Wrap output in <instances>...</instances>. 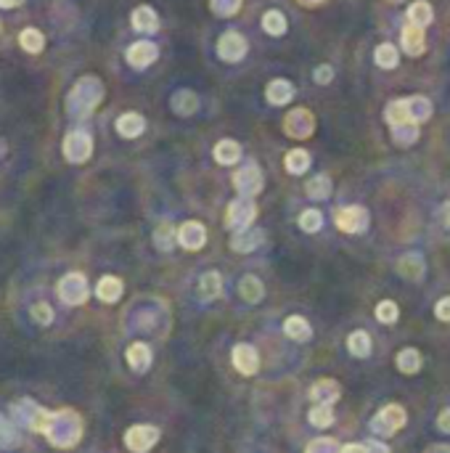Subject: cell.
Wrapping results in <instances>:
<instances>
[{
  "label": "cell",
  "instance_id": "obj_26",
  "mask_svg": "<svg viewBox=\"0 0 450 453\" xmlns=\"http://www.w3.org/2000/svg\"><path fill=\"white\" fill-rule=\"evenodd\" d=\"M284 332H286V337H291L294 342H307V339L313 337V329H310V323H307L302 316H289V318L284 321Z\"/></svg>",
  "mask_w": 450,
  "mask_h": 453
},
{
  "label": "cell",
  "instance_id": "obj_22",
  "mask_svg": "<svg viewBox=\"0 0 450 453\" xmlns=\"http://www.w3.org/2000/svg\"><path fill=\"white\" fill-rule=\"evenodd\" d=\"M220 294H223V276H220L217 270L204 273L201 281H199V297H201L204 302H210V300H217Z\"/></svg>",
  "mask_w": 450,
  "mask_h": 453
},
{
  "label": "cell",
  "instance_id": "obj_28",
  "mask_svg": "<svg viewBox=\"0 0 450 453\" xmlns=\"http://www.w3.org/2000/svg\"><path fill=\"white\" fill-rule=\"evenodd\" d=\"M122 281L117 276H104V279L98 281V286H95V294H98V300L101 302H117L119 297H122Z\"/></svg>",
  "mask_w": 450,
  "mask_h": 453
},
{
  "label": "cell",
  "instance_id": "obj_35",
  "mask_svg": "<svg viewBox=\"0 0 450 453\" xmlns=\"http://www.w3.org/2000/svg\"><path fill=\"white\" fill-rule=\"evenodd\" d=\"M392 141L397 146H413L419 141V125L416 122H403L392 128Z\"/></svg>",
  "mask_w": 450,
  "mask_h": 453
},
{
  "label": "cell",
  "instance_id": "obj_18",
  "mask_svg": "<svg viewBox=\"0 0 450 453\" xmlns=\"http://www.w3.org/2000/svg\"><path fill=\"white\" fill-rule=\"evenodd\" d=\"M424 270H426V263H424V257L419 252L403 254L400 263H397V273L408 281H419L424 276Z\"/></svg>",
  "mask_w": 450,
  "mask_h": 453
},
{
  "label": "cell",
  "instance_id": "obj_55",
  "mask_svg": "<svg viewBox=\"0 0 450 453\" xmlns=\"http://www.w3.org/2000/svg\"><path fill=\"white\" fill-rule=\"evenodd\" d=\"M24 0H0V8H16V6H22Z\"/></svg>",
  "mask_w": 450,
  "mask_h": 453
},
{
  "label": "cell",
  "instance_id": "obj_4",
  "mask_svg": "<svg viewBox=\"0 0 450 453\" xmlns=\"http://www.w3.org/2000/svg\"><path fill=\"white\" fill-rule=\"evenodd\" d=\"M48 419H51V413L42 411L38 403H32V400H19V403H13V422H16V424H24L26 429L45 432Z\"/></svg>",
  "mask_w": 450,
  "mask_h": 453
},
{
  "label": "cell",
  "instance_id": "obj_52",
  "mask_svg": "<svg viewBox=\"0 0 450 453\" xmlns=\"http://www.w3.org/2000/svg\"><path fill=\"white\" fill-rule=\"evenodd\" d=\"M366 453H392L389 445H384L379 440H366Z\"/></svg>",
  "mask_w": 450,
  "mask_h": 453
},
{
  "label": "cell",
  "instance_id": "obj_45",
  "mask_svg": "<svg viewBox=\"0 0 450 453\" xmlns=\"http://www.w3.org/2000/svg\"><path fill=\"white\" fill-rule=\"evenodd\" d=\"M397 316H400V310H397V305L392 300H382V302L376 305V321H382L387 326H392L397 321Z\"/></svg>",
  "mask_w": 450,
  "mask_h": 453
},
{
  "label": "cell",
  "instance_id": "obj_7",
  "mask_svg": "<svg viewBox=\"0 0 450 453\" xmlns=\"http://www.w3.org/2000/svg\"><path fill=\"white\" fill-rule=\"evenodd\" d=\"M56 292H59V300L64 305H82L88 300L91 289H88V281H85L82 273H66L64 279L59 281Z\"/></svg>",
  "mask_w": 450,
  "mask_h": 453
},
{
  "label": "cell",
  "instance_id": "obj_13",
  "mask_svg": "<svg viewBox=\"0 0 450 453\" xmlns=\"http://www.w3.org/2000/svg\"><path fill=\"white\" fill-rule=\"evenodd\" d=\"M231 360H233L236 371L244 374V376H251V374H257V369H260V355H257V350L251 345H247V342H241V345L233 347Z\"/></svg>",
  "mask_w": 450,
  "mask_h": 453
},
{
  "label": "cell",
  "instance_id": "obj_8",
  "mask_svg": "<svg viewBox=\"0 0 450 453\" xmlns=\"http://www.w3.org/2000/svg\"><path fill=\"white\" fill-rule=\"evenodd\" d=\"M284 133L289 138H300V141L316 133V117L310 114V109H291L284 120Z\"/></svg>",
  "mask_w": 450,
  "mask_h": 453
},
{
  "label": "cell",
  "instance_id": "obj_1",
  "mask_svg": "<svg viewBox=\"0 0 450 453\" xmlns=\"http://www.w3.org/2000/svg\"><path fill=\"white\" fill-rule=\"evenodd\" d=\"M104 101V82L93 75H85L75 82V88L66 95V112L72 120H85L91 117L93 109Z\"/></svg>",
  "mask_w": 450,
  "mask_h": 453
},
{
  "label": "cell",
  "instance_id": "obj_11",
  "mask_svg": "<svg viewBox=\"0 0 450 453\" xmlns=\"http://www.w3.org/2000/svg\"><path fill=\"white\" fill-rule=\"evenodd\" d=\"M336 228L344 233H363L368 228V210L357 204L336 210Z\"/></svg>",
  "mask_w": 450,
  "mask_h": 453
},
{
  "label": "cell",
  "instance_id": "obj_20",
  "mask_svg": "<svg viewBox=\"0 0 450 453\" xmlns=\"http://www.w3.org/2000/svg\"><path fill=\"white\" fill-rule=\"evenodd\" d=\"M400 45H403V51L408 56H421L424 54V29L416 27V24H408V27L403 29V35H400Z\"/></svg>",
  "mask_w": 450,
  "mask_h": 453
},
{
  "label": "cell",
  "instance_id": "obj_50",
  "mask_svg": "<svg viewBox=\"0 0 450 453\" xmlns=\"http://www.w3.org/2000/svg\"><path fill=\"white\" fill-rule=\"evenodd\" d=\"M435 316L440 321H450V297H442L435 305Z\"/></svg>",
  "mask_w": 450,
  "mask_h": 453
},
{
  "label": "cell",
  "instance_id": "obj_49",
  "mask_svg": "<svg viewBox=\"0 0 450 453\" xmlns=\"http://www.w3.org/2000/svg\"><path fill=\"white\" fill-rule=\"evenodd\" d=\"M313 80H316L318 85H329V82L334 80V69H331L329 64H323V67H318L316 72H313Z\"/></svg>",
  "mask_w": 450,
  "mask_h": 453
},
{
  "label": "cell",
  "instance_id": "obj_57",
  "mask_svg": "<svg viewBox=\"0 0 450 453\" xmlns=\"http://www.w3.org/2000/svg\"><path fill=\"white\" fill-rule=\"evenodd\" d=\"M300 3H302V6H307V8H316V6H320L323 0H300Z\"/></svg>",
  "mask_w": 450,
  "mask_h": 453
},
{
  "label": "cell",
  "instance_id": "obj_10",
  "mask_svg": "<svg viewBox=\"0 0 450 453\" xmlns=\"http://www.w3.org/2000/svg\"><path fill=\"white\" fill-rule=\"evenodd\" d=\"M233 186H236V191L241 197H257L265 186V178L260 173V167L257 164H244L233 175Z\"/></svg>",
  "mask_w": 450,
  "mask_h": 453
},
{
  "label": "cell",
  "instance_id": "obj_48",
  "mask_svg": "<svg viewBox=\"0 0 450 453\" xmlns=\"http://www.w3.org/2000/svg\"><path fill=\"white\" fill-rule=\"evenodd\" d=\"M32 318L38 321V323H42V326H48L53 318V310L51 305H45V302H38V305L32 307Z\"/></svg>",
  "mask_w": 450,
  "mask_h": 453
},
{
  "label": "cell",
  "instance_id": "obj_38",
  "mask_svg": "<svg viewBox=\"0 0 450 453\" xmlns=\"http://www.w3.org/2000/svg\"><path fill=\"white\" fill-rule=\"evenodd\" d=\"M286 170L291 175H302L310 170V154L304 148H291L286 154Z\"/></svg>",
  "mask_w": 450,
  "mask_h": 453
},
{
  "label": "cell",
  "instance_id": "obj_29",
  "mask_svg": "<svg viewBox=\"0 0 450 453\" xmlns=\"http://www.w3.org/2000/svg\"><path fill=\"white\" fill-rule=\"evenodd\" d=\"M170 107H172V112H178L180 117H188V114H194L199 109V98L194 91H178V93L172 95Z\"/></svg>",
  "mask_w": 450,
  "mask_h": 453
},
{
  "label": "cell",
  "instance_id": "obj_46",
  "mask_svg": "<svg viewBox=\"0 0 450 453\" xmlns=\"http://www.w3.org/2000/svg\"><path fill=\"white\" fill-rule=\"evenodd\" d=\"M320 226H323V217H320V213H318V210H304V213L300 215V228H302V231H307V233H316V231H320Z\"/></svg>",
  "mask_w": 450,
  "mask_h": 453
},
{
  "label": "cell",
  "instance_id": "obj_44",
  "mask_svg": "<svg viewBox=\"0 0 450 453\" xmlns=\"http://www.w3.org/2000/svg\"><path fill=\"white\" fill-rule=\"evenodd\" d=\"M304 453H342V445L334 438H316L307 443Z\"/></svg>",
  "mask_w": 450,
  "mask_h": 453
},
{
  "label": "cell",
  "instance_id": "obj_9",
  "mask_svg": "<svg viewBox=\"0 0 450 453\" xmlns=\"http://www.w3.org/2000/svg\"><path fill=\"white\" fill-rule=\"evenodd\" d=\"M159 443V429L154 424H135L125 432V445L132 453H148Z\"/></svg>",
  "mask_w": 450,
  "mask_h": 453
},
{
  "label": "cell",
  "instance_id": "obj_30",
  "mask_svg": "<svg viewBox=\"0 0 450 453\" xmlns=\"http://www.w3.org/2000/svg\"><path fill=\"white\" fill-rule=\"evenodd\" d=\"M432 19H435V11H432V6L426 0H416L408 8V24H416V27L424 29L432 24Z\"/></svg>",
  "mask_w": 450,
  "mask_h": 453
},
{
  "label": "cell",
  "instance_id": "obj_39",
  "mask_svg": "<svg viewBox=\"0 0 450 453\" xmlns=\"http://www.w3.org/2000/svg\"><path fill=\"white\" fill-rule=\"evenodd\" d=\"M175 239H178V231L172 228V223H159L157 231H154V244H157V249H162V252H170L172 244H175Z\"/></svg>",
  "mask_w": 450,
  "mask_h": 453
},
{
  "label": "cell",
  "instance_id": "obj_34",
  "mask_svg": "<svg viewBox=\"0 0 450 453\" xmlns=\"http://www.w3.org/2000/svg\"><path fill=\"white\" fill-rule=\"evenodd\" d=\"M215 160L220 162V164H236V162L241 160V146H238L236 141L225 138V141H220V144L215 146Z\"/></svg>",
  "mask_w": 450,
  "mask_h": 453
},
{
  "label": "cell",
  "instance_id": "obj_16",
  "mask_svg": "<svg viewBox=\"0 0 450 453\" xmlns=\"http://www.w3.org/2000/svg\"><path fill=\"white\" fill-rule=\"evenodd\" d=\"M265 239V231H260V228H244V231H236L233 233V239H231V249L233 252H254L260 244H263Z\"/></svg>",
  "mask_w": 450,
  "mask_h": 453
},
{
  "label": "cell",
  "instance_id": "obj_25",
  "mask_svg": "<svg viewBox=\"0 0 450 453\" xmlns=\"http://www.w3.org/2000/svg\"><path fill=\"white\" fill-rule=\"evenodd\" d=\"M405 109H408L410 122H416V125H421V122H426L432 117V104L424 95H410V98H405Z\"/></svg>",
  "mask_w": 450,
  "mask_h": 453
},
{
  "label": "cell",
  "instance_id": "obj_27",
  "mask_svg": "<svg viewBox=\"0 0 450 453\" xmlns=\"http://www.w3.org/2000/svg\"><path fill=\"white\" fill-rule=\"evenodd\" d=\"M395 363H397V369H400L403 374H419V371H421V366H424L421 353H419L416 347H405V350H400V353H397V358H395Z\"/></svg>",
  "mask_w": 450,
  "mask_h": 453
},
{
  "label": "cell",
  "instance_id": "obj_23",
  "mask_svg": "<svg viewBox=\"0 0 450 453\" xmlns=\"http://www.w3.org/2000/svg\"><path fill=\"white\" fill-rule=\"evenodd\" d=\"M265 98L273 107H284V104H289L291 98H294V85L289 80H273L267 85V91H265Z\"/></svg>",
  "mask_w": 450,
  "mask_h": 453
},
{
  "label": "cell",
  "instance_id": "obj_15",
  "mask_svg": "<svg viewBox=\"0 0 450 453\" xmlns=\"http://www.w3.org/2000/svg\"><path fill=\"white\" fill-rule=\"evenodd\" d=\"M159 56V48L151 40H138L127 48V64L135 69H146L148 64H154Z\"/></svg>",
  "mask_w": 450,
  "mask_h": 453
},
{
  "label": "cell",
  "instance_id": "obj_53",
  "mask_svg": "<svg viewBox=\"0 0 450 453\" xmlns=\"http://www.w3.org/2000/svg\"><path fill=\"white\" fill-rule=\"evenodd\" d=\"M342 453H366V443H347L342 445Z\"/></svg>",
  "mask_w": 450,
  "mask_h": 453
},
{
  "label": "cell",
  "instance_id": "obj_42",
  "mask_svg": "<svg viewBox=\"0 0 450 453\" xmlns=\"http://www.w3.org/2000/svg\"><path fill=\"white\" fill-rule=\"evenodd\" d=\"M384 117H387V122H389V128H395V125H403V122H410L408 109H405V98L389 101V107H387V112H384Z\"/></svg>",
  "mask_w": 450,
  "mask_h": 453
},
{
  "label": "cell",
  "instance_id": "obj_6",
  "mask_svg": "<svg viewBox=\"0 0 450 453\" xmlns=\"http://www.w3.org/2000/svg\"><path fill=\"white\" fill-rule=\"evenodd\" d=\"M91 154H93V138L85 128H77V130L66 133V138H64L66 162H72V164H82V162L91 160Z\"/></svg>",
  "mask_w": 450,
  "mask_h": 453
},
{
  "label": "cell",
  "instance_id": "obj_24",
  "mask_svg": "<svg viewBox=\"0 0 450 453\" xmlns=\"http://www.w3.org/2000/svg\"><path fill=\"white\" fill-rule=\"evenodd\" d=\"M146 130V120L135 112H127L117 120V133L122 138H138Z\"/></svg>",
  "mask_w": 450,
  "mask_h": 453
},
{
  "label": "cell",
  "instance_id": "obj_19",
  "mask_svg": "<svg viewBox=\"0 0 450 453\" xmlns=\"http://www.w3.org/2000/svg\"><path fill=\"white\" fill-rule=\"evenodd\" d=\"M125 358H127L132 371L143 374V371H148V366H151V347L146 345V342H132V345L127 347V353H125Z\"/></svg>",
  "mask_w": 450,
  "mask_h": 453
},
{
  "label": "cell",
  "instance_id": "obj_14",
  "mask_svg": "<svg viewBox=\"0 0 450 453\" xmlns=\"http://www.w3.org/2000/svg\"><path fill=\"white\" fill-rule=\"evenodd\" d=\"M204 241H207V228L201 226L199 220H188L183 226L178 228V244L183 247V249H201L204 247Z\"/></svg>",
  "mask_w": 450,
  "mask_h": 453
},
{
  "label": "cell",
  "instance_id": "obj_51",
  "mask_svg": "<svg viewBox=\"0 0 450 453\" xmlns=\"http://www.w3.org/2000/svg\"><path fill=\"white\" fill-rule=\"evenodd\" d=\"M437 429L440 432H450V408H442L437 416Z\"/></svg>",
  "mask_w": 450,
  "mask_h": 453
},
{
  "label": "cell",
  "instance_id": "obj_47",
  "mask_svg": "<svg viewBox=\"0 0 450 453\" xmlns=\"http://www.w3.org/2000/svg\"><path fill=\"white\" fill-rule=\"evenodd\" d=\"M210 6L217 16H233L241 8V0H210Z\"/></svg>",
  "mask_w": 450,
  "mask_h": 453
},
{
  "label": "cell",
  "instance_id": "obj_54",
  "mask_svg": "<svg viewBox=\"0 0 450 453\" xmlns=\"http://www.w3.org/2000/svg\"><path fill=\"white\" fill-rule=\"evenodd\" d=\"M424 453H450V445H442V443H435V445H429Z\"/></svg>",
  "mask_w": 450,
  "mask_h": 453
},
{
  "label": "cell",
  "instance_id": "obj_40",
  "mask_svg": "<svg viewBox=\"0 0 450 453\" xmlns=\"http://www.w3.org/2000/svg\"><path fill=\"white\" fill-rule=\"evenodd\" d=\"M19 43H22V48H24L26 54H40V51L45 48V38H42V32L35 27L24 29V32L19 35Z\"/></svg>",
  "mask_w": 450,
  "mask_h": 453
},
{
  "label": "cell",
  "instance_id": "obj_31",
  "mask_svg": "<svg viewBox=\"0 0 450 453\" xmlns=\"http://www.w3.org/2000/svg\"><path fill=\"white\" fill-rule=\"evenodd\" d=\"M238 294H241L247 302H260V300L265 297L263 281L257 279V276H244L241 284H238Z\"/></svg>",
  "mask_w": 450,
  "mask_h": 453
},
{
  "label": "cell",
  "instance_id": "obj_37",
  "mask_svg": "<svg viewBox=\"0 0 450 453\" xmlns=\"http://www.w3.org/2000/svg\"><path fill=\"white\" fill-rule=\"evenodd\" d=\"M373 61H376V67H382V69H395L397 64H400L397 48L395 45H389V43L376 45V51H373Z\"/></svg>",
  "mask_w": 450,
  "mask_h": 453
},
{
  "label": "cell",
  "instance_id": "obj_41",
  "mask_svg": "<svg viewBox=\"0 0 450 453\" xmlns=\"http://www.w3.org/2000/svg\"><path fill=\"white\" fill-rule=\"evenodd\" d=\"M307 419H310V424L318 427V429H326V427L334 424V408L316 403V406L310 408V413H307Z\"/></svg>",
  "mask_w": 450,
  "mask_h": 453
},
{
  "label": "cell",
  "instance_id": "obj_12",
  "mask_svg": "<svg viewBox=\"0 0 450 453\" xmlns=\"http://www.w3.org/2000/svg\"><path fill=\"white\" fill-rule=\"evenodd\" d=\"M249 51V45H247V38L244 35H238V32H225L223 38L217 40V56L228 61V64H236L241 61L244 56Z\"/></svg>",
  "mask_w": 450,
  "mask_h": 453
},
{
  "label": "cell",
  "instance_id": "obj_2",
  "mask_svg": "<svg viewBox=\"0 0 450 453\" xmlns=\"http://www.w3.org/2000/svg\"><path fill=\"white\" fill-rule=\"evenodd\" d=\"M42 435L51 440V445H56V448H72V445H77L79 438H82V419H79V413H75L72 408L56 411V413H51L48 427H45Z\"/></svg>",
  "mask_w": 450,
  "mask_h": 453
},
{
  "label": "cell",
  "instance_id": "obj_43",
  "mask_svg": "<svg viewBox=\"0 0 450 453\" xmlns=\"http://www.w3.org/2000/svg\"><path fill=\"white\" fill-rule=\"evenodd\" d=\"M263 29L267 35H273V38H281L286 32V16L281 14V11H267L263 16Z\"/></svg>",
  "mask_w": 450,
  "mask_h": 453
},
{
  "label": "cell",
  "instance_id": "obj_21",
  "mask_svg": "<svg viewBox=\"0 0 450 453\" xmlns=\"http://www.w3.org/2000/svg\"><path fill=\"white\" fill-rule=\"evenodd\" d=\"M132 29H138V32H146V35L157 32V29H159L157 11H154L151 6H138V8L132 11Z\"/></svg>",
  "mask_w": 450,
  "mask_h": 453
},
{
  "label": "cell",
  "instance_id": "obj_36",
  "mask_svg": "<svg viewBox=\"0 0 450 453\" xmlns=\"http://www.w3.org/2000/svg\"><path fill=\"white\" fill-rule=\"evenodd\" d=\"M331 188H334V186H331L329 175H316V178H310V181H307L304 194H307L310 199H329Z\"/></svg>",
  "mask_w": 450,
  "mask_h": 453
},
{
  "label": "cell",
  "instance_id": "obj_32",
  "mask_svg": "<svg viewBox=\"0 0 450 453\" xmlns=\"http://www.w3.org/2000/svg\"><path fill=\"white\" fill-rule=\"evenodd\" d=\"M22 445V435L16 429V422L0 413V448H16Z\"/></svg>",
  "mask_w": 450,
  "mask_h": 453
},
{
  "label": "cell",
  "instance_id": "obj_33",
  "mask_svg": "<svg viewBox=\"0 0 450 453\" xmlns=\"http://www.w3.org/2000/svg\"><path fill=\"white\" fill-rule=\"evenodd\" d=\"M347 347H350V353L355 355V358H368L371 355V334L363 332V329H357L347 337Z\"/></svg>",
  "mask_w": 450,
  "mask_h": 453
},
{
  "label": "cell",
  "instance_id": "obj_58",
  "mask_svg": "<svg viewBox=\"0 0 450 453\" xmlns=\"http://www.w3.org/2000/svg\"><path fill=\"white\" fill-rule=\"evenodd\" d=\"M389 3H403V0H389Z\"/></svg>",
  "mask_w": 450,
  "mask_h": 453
},
{
  "label": "cell",
  "instance_id": "obj_3",
  "mask_svg": "<svg viewBox=\"0 0 450 453\" xmlns=\"http://www.w3.org/2000/svg\"><path fill=\"white\" fill-rule=\"evenodd\" d=\"M405 422H408L405 408L400 403H389V406H384L382 411L371 419V429L379 438H392V435H397L405 427Z\"/></svg>",
  "mask_w": 450,
  "mask_h": 453
},
{
  "label": "cell",
  "instance_id": "obj_17",
  "mask_svg": "<svg viewBox=\"0 0 450 453\" xmlns=\"http://www.w3.org/2000/svg\"><path fill=\"white\" fill-rule=\"evenodd\" d=\"M339 395H342V390H339L336 379H318L316 385L310 387V398H313V403H320V406L336 403Z\"/></svg>",
  "mask_w": 450,
  "mask_h": 453
},
{
  "label": "cell",
  "instance_id": "obj_5",
  "mask_svg": "<svg viewBox=\"0 0 450 453\" xmlns=\"http://www.w3.org/2000/svg\"><path fill=\"white\" fill-rule=\"evenodd\" d=\"M257 217V204L251 197H238L228 204V213H225V226L231 231H244L251 226V220Z\"/></svg>",
  "mask_w": 450,
  "mask_h": 453
},
{
  "label": "cell",
  "instance_id": "obj_56",
  "mask_svg": "<svg viewBox=\"0 0 450 453\" xmlns=\"http://www.w3.org/2000/svg\"><path fill=\"white\" fill-rule=\"evenodd\" d=\"M442 220H445V226H450V201L442 207Z\"/></svg>",
  "mask_w": 450,
  "mask_h": 453
}]
</instances>
